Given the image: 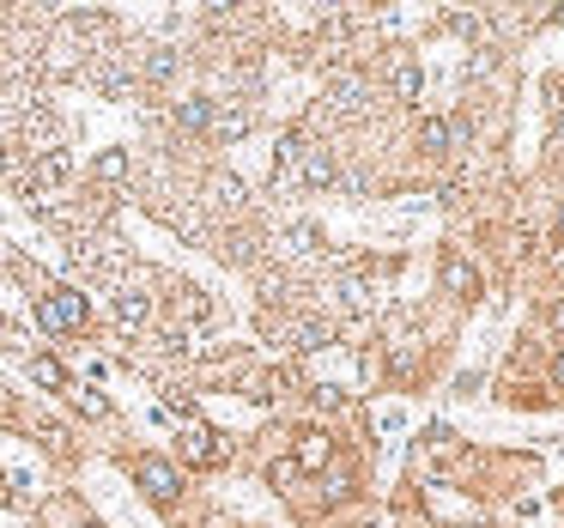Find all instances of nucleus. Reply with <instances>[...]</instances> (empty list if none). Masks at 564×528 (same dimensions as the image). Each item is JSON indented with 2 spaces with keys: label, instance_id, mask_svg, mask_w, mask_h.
<instances>
[{
  "label": "nucleus",
  "instance_id": "f257e3e1",
  "mask_svg": "<svg viewBox=\"0 0 564 528\" xmlns=\"http://www.w3.org/2000/svg\"><path fill=\"white\" fill-rule=\"evenodd\" d=\"M37 322L49 328V334H68V328L86 322V298H79V291H49V298L37 304Z\"/></svg>",
  "mask_w": 564,
  "mask_h": 528
},
{
  "label": "nucleus",
  "instance_id": "f03ea898",
  "mask_svg": "<svg viewBox=\"0 0 564 528\" xmlns=\"http://www.w3.org/2000/svg\"><path fill=\"white\" fill-rule=\"evenodd\" d=\"M134 480H140L152 498H176V492H183V474H176L164 456H140V461H134Z\"/></svg>",
  "mask_w": 564,
  "mask_h": 528
},
{
  "label": "nucleus",
  "instance_id": "7ed1b4c3",
  "mask_svg": "<svg viewBox=\"0 0 564 528\" xmlns=\"http://www.w3.org/2000/svg\"><path fill=\"white\" fill-rule=\"evenodd\" d=\"M183 456H188V461H201V468H213V461H225V443H219V431L194 426V431L183 438Z\"/></svg>",
  "mask_w": 564,
  "mask_h": 528
},
{
  "label": "nucleus",
  "instance_id": "20e7f679",
  "mask_svg": "<svg viewBox=\"0 0 564 528\" xmlns=\"http://www.w3.org/2000/svg\"><path fill=\"white\" fill-rule=\"evenodd\" d=\"M328 456H334V443H328V431H304V438H298V468H309V474H322L328 468Z\"/></svg>",
  "mask_w": 564,
  "mask_h": 528
},
{
  "label": "nucleus",
  "instance_id": "39448f33",
  "mask_svg": "<svg viewBox=\"0 0 564 528\" xmlns=\"http://www.w3.org/2000/svg\"><path fill=\"white\" fill-rule=\"evenodd\" d=\"M291 176H304L309 188H322V183H334V158L322 153V146H304V158H298V171Z\"/></svg>",
  "mask_w": 564,
  "mask_h": 528
},
{
  "label": "nucleus",
  "instance_id": "423d86ee",
  "mask_svg": "<svg viewBox=\"0 0 564 528\" xmlns=\"http://www.w3.org/2000/svg\"><path fill=\"white\" fill-rule=\"evenodd\" d=\"M176 121H183L188 134H206V128H213V103H206V98H188V103H176Z\"/></svg>",
  "mask_w": 564,
  "mask_h": 528
},
{
  "label": "nucleus",
  "instance_id": "0eeeda50",
  "mask_svg": "<svg viewBox=\"0 0 564 528\" xmlns=\"http://www.w3.org/2000/svg\"><path fill=\"white\" fill-rule=\"evenodd\" d=\"M449 134H455V128H449L444 116H425V121H419V146H425V153H449Z\"/></svg>",
  "mask_w": 564,
  "mask_h": 528
},
{
  "label": "nucleus",
  "instance_id": "6e6552de",
  "mask_svg": "<svg viewBox=\"0 0 564 528\" xmlns=\"http://www.w3.org/2000/svg\"><path fill=\"white\" fill-rule=\"evenodd\" d=\"M419 86H425V73L413 68V61H394V98L413 103V98H419Z\"/></svg>",
  "mask_w": 564,
  "mask_h": 528
},
{
  "label": "nucleus",
  "instance_id": "1a4fd4ad",
  "mask_svg": "<svg viewBox=\"0 0 564 528\" xmlns=\"http://www.w3.org/2000/svg\"><path fill=\"white\" fill-rule=\"evenodd\" d=\"M116 322H121V328H140V322H146V298H140V291H116Z\"/></svg>",
  "mask_w": 564,
  "mask_h": 528
},
{
  "label": "nucleus",
  "instance_id": "9d476101",
  "mask_svg": "<svg viewBox=\"0 0 564 528\" xmlns=\"http://www.w3.org/2000/svg\"><path fill=\"white\" fill-rule=\"evenodd\" d=\"M444 286L462 298V291H474V268H467L462 256H444Z\"/></svg>",
  "mask_w": 564,
  "mask_h": 528
},
{
  "label": "nucleus",
  "instance_id": "9b49d317",
  "mask_svg": "<svg viewBox=\"0 0 564 528\" xmlns=\"http://www.w3.org/2000/svg\"><path fill=\"white\" fill-rule=\"evenodd\" d=\"M213 134H249V116H243V110H213Z\"/></svg>",
  "mask_w": 564,
  "mask_h": 528
},
{
  "label": "nucleus",
  "instance_id": "f8f14e48",
  "mask_svg": "<svg viewBox=\"0 0 564 528\" xmlns=\"http://www.w3.org/2000/svg\"><path fill=\"white\" fill-rule=\"evenodd\" d=\"M328 346V322H298V353H322Z\"/></svg>",
  "mask_w": 564,
  "mask_h": 528
},
{
  "label": "nucleus",
  "instance_id": "ddd939ff",
  "mask_svg": "<svg viewBox=\"0 0 564 528\" xmlns=\"http://www.w3.org/2000/svg\"><path fill=\"white\" fill-rule=\"evenodd\" d=\"M31 376L43 383V389H61V383H68V371H61L55 358H31Z\"/></svg>",
  "mask_w": 564,
  "mask_h": 528
},
{
  "label": "nucleus",
  "instance_id": "4468645a",
  "mask_svg": "<svg viewBox=\"0 0 564 528\" xmlns=\"http://www.w3.org/2000/svg\"><path fill=\"white\" fill-rule=\"evenodd\" d=\"M98 176H103V183H121V176H128V158H121V153H103V158H98Z\"/></svg>",
  "mask_w": 564,
  "mask_h": 528
},
{
  "label": "nucleus",
  "instance_id": "2eb2a0df",
  "mask_svg": "<svg viewBox=\"0 0 564 528\" xmlns=\"http://www.w3.org/2000/svg\"><path fill=\"white\" fill-rule=\"evenodd\" d=\"M334 98H340V110L352 116V110L364 103V86H359V79H340V86H334Z\"/></svg>",
  "mask_w": 564,
  "mask_h": 528
},
{
  "label": "nucleus",
  "instance_id": "dca6fc26",
  "mask_svg": "<svg viewBox=\"0 0 564 528\" xmlns=\"http://www.w3.org/2000/svg\"><path fill=\"white\" fill-rule=\"evenodd\" d=\"M73 401H79V413H91V419H103V413H110V407H103V395H98V389H79Z\"/></svg>",
  "mask_w": 564,
  "mask_h": 528
},
{
  "label": "nucleus",
  "instance_id": "f3484780",
  "mask_svg": "<svg viewBox=\"0 0 564 528\" xmlns=\"http://www.w3.org/2000/svg\"><path fill=\"white\" fill-rule=\"evenodd\" d=\"M146 73H152V79H171V73H176V61H171V49H158V55H152V61H146Z\"/></svg>",
  "mask_w": 564,
  "mask_h": 528
},
{
  "label": "nucleus",
  "instance_id": "a211bd4d",
  "mask_svg": "<svg viewBox=\"0 0 564 528\" xmlns=\"http://www.w3.org/2000/svg\"><path fill=\"white\" fill-rule=\"evenodd\" d=\"M552 328H559V334H564V304H552Z\"/></svg>",
  "mask_w": 564,
  "mask_h": 528
},
{
  "label": "nucleus",
  "instance_id": "6ab92c4d",
  "mask_svg": "<svg viewBox=\"0 0 564 528\" xmlns=\"http://www.w3.org/2000/svg\"><path fill=\"white\" fill-rule=\"evenodd\" d=\"M559 243H564V206H559Z\"/></svg>",
  "mask_w": 564,
  "mask_h": 528
},
{
  "label": "nucleus",
  "instance_id": "aec40b11",
  "mask_svg": "<svg viewBox=\"0 0 564 528\" xmlns=\"http://www.w3.org/2000/svg\"><path fill=\"white\" fill-rule=\"evenodd\" d=\"M559 376H564V358H559Z\"/></svg>",
  "mask_w": 564,
  "mask_h": 528
}]
</instances>
